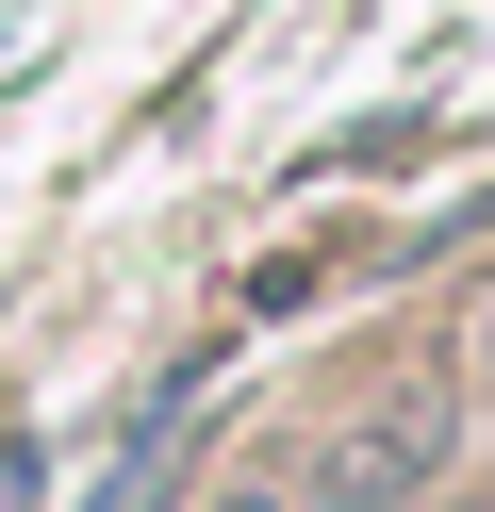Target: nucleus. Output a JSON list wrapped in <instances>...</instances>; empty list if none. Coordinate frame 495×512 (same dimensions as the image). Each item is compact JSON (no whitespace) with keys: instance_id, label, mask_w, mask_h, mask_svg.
<instances>
[{"instance_id":"f257e3e1","label":"nucleus","mask_w":495,"mask_h":512,"mask_svg":"<svg viewBox=\"0 0 495 512\" xmlns=\"http://www.w3.org/2000/svg\"><path fill=\"white\" fill-rule=\"evenodd\" d=\"M165 496H182V397H149V430L116 446V479H99L83 512H165Z\"/></svg>"},{"instance_id":"f03ea898","label":"nucleus","mask_w":495,"mask_h":512,"mask_svg":"<svg viewBox=\"0 0 495 512\" xmlns=\"http://www.w3.org/2000/svg\"><path fill=\"white\" fill-rule=\"evenodd\" d=\"M446 512H495V479H462V496H446Z\"/></svg>"},{"instance_id":"7ed1b4c3","label":"nucleus","mask_w":495,"mask_h":512,"mask_svg":"<svg viewBox=\"0 0 495 512\" xmlns=\"http://www.w3.org/2000/svg\"><path fill=\"white\" fill-rule=\"evenodd\" d=\"M231 512H281V496H231Z\"/></svg>"}]
</instances>
